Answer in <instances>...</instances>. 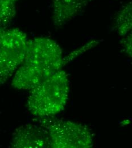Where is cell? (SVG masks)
<instances>
[{"mask_svg":"<svg viewBox=\"0 0 132 148\" xmlns=\"http://www.w3.org/2000/svg\"><path fill=\"white\" fill-rule=\"evenodd\" d=\"M37 118L38 123L47 132L50 148H89L94 146V134L84 125L54 116Z\"/></svg>","mask_w":132,"mask_h":148,"instance_id":"cell-3","label":"cell"},{"mask_svg":"<svg viewBox=\"0 0 132 148\" xmlns=\"http://www.w3.org/2000/svg\"><path fill=\"white\" fill-rule=\"evenodd\" d=\"M90 0H52L53 22L60 27L77 16Z\"/></svg>","mask_w":132,"mask_h":148,"instance_id":"cell-6","label":"cell"},{"mask_svg":"<svg viewBox=\"0 0 132 148\" xmlns=\"http://www.w3.org/2000/svg\"><path fill=\"white\" fill-rule=\"evenodd\" d=\"M90 1H92V0H90Z\"/></svg>","mask_w":132,"mask_h":148,"instance_id":"cell-12","label":"cell"},{"mask_svg":"<svg viewBox=\"0 0 132 148\" xmlns=\"http://www.w3.org/2000/svg\"><path fill=\"white\" fill-rule=\"evenodd\" d=\"M16 3L9 0H0V27L9 23L15 17Z\"/></svg>","mask_w":132,"mask_h":148,"instance_id":"cell-8","label":"cell"},{"mask_svg":"<svg viewBox=\"0 0 132 148\" xmlns=\"http://www.w3.org/2000/svg\"><path fill=\"white\" fill-rule=\"evenodd\" d=\"M70 90L68 76L60 70L30 90L28 110L36 117L55 116L66 106Z\"/></svg>","mask_w":132,"mask_h":148,"instance_id":"cell-2","label":"cell"},{"mask_svg":"<svg viewBox=\"0 0 132 148\" xmlns=\"http://www.w3.org/2000/svg\"><path fill=\"white\" fill-rule=\"evenodd\" d=\"M114 23V28L120 36H125L130 33L132 27V2L121 7L116 14Z\"/></svg>","mask_w":132,"mask_h":148,"instance_id":"cell-7","label":"cell"},{"mask_svg":"<svg viewBox=\"0 0 132 148\" xmlns=\"http://www.w3.org/2000/svg\"><path fill=\"white\" fill-rule=\"evenodd\" d=\"M126 37L121 41V45L125 51L126 54L129 56H132V33L125 36Z\"/></svg>","mask_w":132,"mask_h":148,"instance_id":"cell-10","label":"cell"},{"mask_svg":"<svg viewBox=\"0 0 132 148\" xmlns=\"http://www.w3.org/2000/svg\"><path fill=\"white\" fill-rule=\"evenodd\" d=\"M28 38L18 28L0 27V84L14 75L26 52Z\"/></svg>","mask_w":132,"mask_h":148,"instance_id":"cell-4","label":"cell"},{"mask_svg":"<svg viewBox=\"0 0 132 148\" xmlns=\"http://www.w3.org/2000/svg\"><path fill=\"white\" fill-rule=\"evenodd\" d=\"M9 1H12V2H14V3H16L17 1H18V0H9Z\"/></svg>","mask_w":132,"mask_h":148,"instance_id":"cell-11","label":"cell"},{"mask_svg":"<svg viewBox=\"0 0 132 148\" xmlns=\"http://www.w3.org/2000/svg\"><path fill=\"white\" fill-rule=\"evenodd\" d=\"M62 50L47 37L28 40L25 58L13 76L12 86L18 90H30L64 66Z\"/></svg>","mask_w":132,"mask_h":148,"instance_id":"cell-1","label":"cell"},{"mask_svg":"<svg viewBox=\"0 0 132 148\" xmlns=\"http://www.w3.org/2000/svg\"><path fill=\"white\" fill-rule=\"evenodd\" d=\"M98 43H99L98 40H91L90 42H88L87 43L85 44L83 46L81 47L80 49L72 51L68 56L64 57L63 58L64 66L67 63H68L69 62H71L72 60H74L75 58H77L78 56H80L81 54H83L85 51L92 49L96 45H97Z\"/></svg>","mask_w":132,"mask_h":148,"instance_id":"cell-9","label":"cell"},{"mask_svg":"<svg viewBox=\"0 0 132 148\" xmlns=\"http://www.w3.org/2000/svg\"></svg>","mask_w":132,"mask_h":148,"instance_id":"cell-13","label":"cell"},{"mask_svg":"<svg viewBox=\"0 0 132 148\" xmlns=\"http://www.w3.org/2000/svg\"><path fill=\"white\" fill-rule=\"evenodd\" d=\"M10 146L17 148H50L47 130L39 123H29L14 132Z\"/></svg>","mask_w":132,"mask_h":148,"instance_id":"cell-5","label":"cell"}]
</instances>
